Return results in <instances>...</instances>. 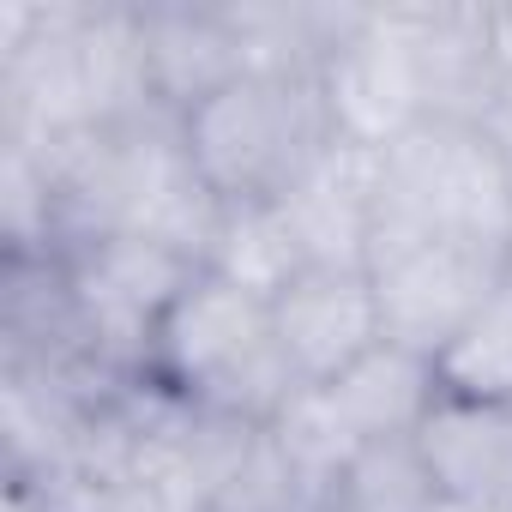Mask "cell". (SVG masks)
Returning a JSON list of instances; mask_svg holds the SVG:
<instances>
[{"label": "cell", "mask_w": 512, "mask_h": 512, "mask_svg": "<svg viewBox=\"0 0 512 512\" xmlns=\"http://www.w3.org/2000/svg\"><path fill=\"white\" fill-rule=\"evenodd\" d=\"M205 272L241 284L260 302H278L308 272V253H302L284 205H223L211 253H205Z\"/></svg>", "instance_id": "obj_12"}, {"label": "cell", "mask_w": 512, "mask_h": 512, "mask_svg": "<svg viewBox=\"0 0 512 512\" xmlns=\"http://www.w3.org/2000/svg\"><path fill=\"white\" fill-rule=\"evenodd\" d=\"M374 199H380V151L338 139L326 151V163L284 199V217H290V229L308 253V266L368 272Z\"/></svg>", "instance_id": "obj_10"}, {"label": "cell", "mask_w": 512, "mask_h": 512, "mask_svg": "<svg viewBox=\"0 0 512 512\" xmlns=\"http://www.w3.org/2000/svg\"><path fill=\"white\" fill-rule=\"evenodd\" d=\"M0 97L7 139L151 115L139 7H0Z\"/></svg>", "instance_id": "obj_1"}, {"label": "cell", "mask_w": 512, "mask_h": 512, "mask_svg": "<svg viewBox=\"0 0 512 512\" xmlns=\"http://www.w3.org/2000/svg\"><path fill=\"white\" fill-rule=\"evenodd\" d=\"M338 139L320 73H241L181 115V145L223 205H284Z\"/></svg>", "instance_id": "obj_2"}, {"label": "cell", "mask_w": 512, "mask_h": 512, "mask_svg": "<svg viewBox=\"0 0 512 512\" xmlns=\"http://www.w3.org/2000/svg\"><path fill=\"white\" fill-rule=\"evenodd\" d=\"M272 320H278L284 356H290L302 386H332L368 350L386 344L374 278L368 272H344V266H308L272 302Z\"/></svg>", "instance_id": "obj_7"}, {"label": "cell", "mask_w": 512, "mask_h": 512, "mask_svg": "<svg viewBox=\"0 0 512 512\" xmlns=\"http://www.w3.org/2000/svg\"><path fill=\"white\" fill-rule=\"evenodd\" d=\"M374 235H440L512 253V151L458 115L404 127L380 151Z\"/></svg>", "instance_id": "obj_4"}, {"label": "cell", "mask_w": 512, "mask_h": 512, "mask_svg": "<svg viewBox=\"0 0 512 512\" xmlns=\"http://www.w3.org/2000/svg\"><path fill=\"white\" fill-rule=\"evenodd\" d=\"M332 512H446V500L416 440H374L344 464Z\"/></svg>", "instance_id": "obj_13"}, {"label": "cell", "mask_w": 512, "mask_h": 512, "mask_svg": "<svg viewBox=\"0 0 512 512\" xmlns=\"http://www.w3.org/2000/svg\"><path fill=\"white\" fill-rule=\"evenodd\" d=\"M482 127L512 151V7H488V103Z\"/></svg>", "instance_id": "obj_15"}, {"label": "cell", "mask_w": 512, "mask_h": 512, "mask_svg": "<svg viewBox=\"0 0 512 512\" xmlns=\"http://www.w3.org/2000/svg\"><path fill=\"white\" fill-rule=\"evenodd\" d=\"M434 368L458 398H512V278L482 302V314L446 344Z\"/></svg>", "instance_id": "obj_14"}, {"label": "cell", "mask_w": 512, "mask_h": 512, "mask_svg": "<svg viewBox=\"0 0 512 512\" xmlns=\"http://www.w3.org/2000/svg\"><path fill=\"white\" fill-rule=\"evenodd\" d=\"M151 380L193 410H217L241 422H272L302 386L284 356L272 302L247 296L241 284L205 266L181 290V302L169 308L151 344Z\"/></svg>", "instance_id": "obj_3"}, {"label": "cell", "mask_w": 512, "mask_h": 512, "mask_svg": "<svg viewBox=\"0 0 512 512\" xmlns=\"http://www.w3.org/2000/svg\"><path fill=\"white\" fill-rule=\"evenodd\" d=\"M139 55L151 103L175 121L247 73L229 7H139Z\"/></svg>", "instance_id": "obj_9"}, {"label": "cell", "mask_w": 512, "mask_h": 512, "mask_svg": "<svg viewBox=\"0 0 512 512\" xmlns=\"http://www.w3.org/2000/svg\"><path fill=\"white\" fill-rule=\"evenodd\" d=\"M446 512H452V506H446Z\"/></svg>", "instance_id": "obj_16"}, {"label": "cell", "mask_w": 512, "mask_h": 512, "mask_svg": "<svg viewBox=\"0 0 512 512\" xmlns=\"http://www.w3.org/2000/svg\"><path fill=\"white\" fill-rule=\"evenodd\" d=\"M416 446L452 512H512V398L440 392Z\"/></svg>", "instance_id": "obj_8"}, {"label": "cell", "mask_w": 512, "mask_h": 512, "mask_svg": "<svg viewBox=\"0 0 512 512\" xmlns=\"http://www.w3.org/2000/svg\"><path fill=\"white\" fill-rule=\"evenodd\" d=\"M368 278L380 296L386 344H404V350L440 362L446 344L512 278V253L476 247V241H440V235H374Z\"/></svg>", "instance_id": "obj_6"}, {"label": "cell", "mask_w": 512, "mask_h": 512, "mask_svg": "<svg viewBox=\"0 0 512 512\" xmlns=\"http://www.w3.org/2000/svg\"><path fill=\"white\" fill-rule=\"evenodd\" d=\"M61 260L91 362L109 368L115 380H151V344L181 290L199 278V266L145 235H97L67 247Z\"/></svg>", "instance_id": "obj_5"}, {"label": "cell", "mask_w": 512, "mask_h": 512, "mask_svg": "<svg viewBox=\"0 0 512 512\" xmlns=\"http://www.w3.org/2000/svg\"><path fill=\"white\" fill-rule=\"evenodd\" d=\"M326 392H332L344 428L356 434V446H374V440H416L446 386L428 356H416L404 344H380L350 374H338Z\"/></svg>", "instance_id": "obj_11"}]
</instances>
